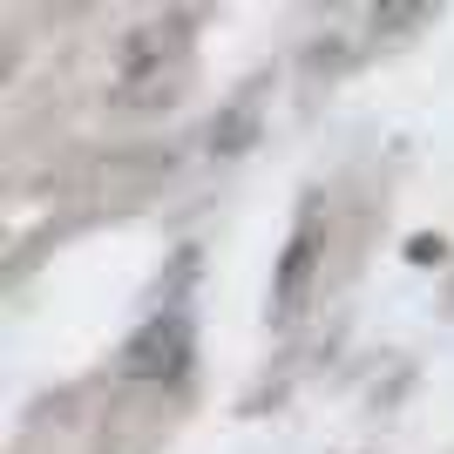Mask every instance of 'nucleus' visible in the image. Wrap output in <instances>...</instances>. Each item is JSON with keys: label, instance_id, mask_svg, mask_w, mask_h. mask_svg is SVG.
<instances>
[{"label": "nucleus", "instance_id": "f257e3e1", "mask_svg": "<svg viewBox=\"0 0 454 454\" xmlns=\"http://www.w3.org/2000/svg\"><path fill=\"white\" fill-rule=\"evenodd\" d=\"M305 278H312V224L299 231V245H292V258H285V278H278V312H292V305H299Z\"/></svg>", "mask_w": 454, "mask_h": 454}]
</instances>
